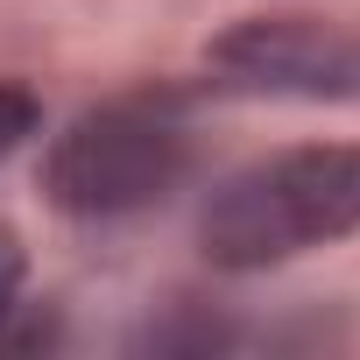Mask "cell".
Segmentation results:
<instances>
[{
  "label": "cell",
  "mask_w": 360,
  "mask_h": 360,
  "mask_svg": "<svg viewBox=\"0 0 360 360\" xmlns=\"http://www.w3.org/2000/svg\"><path fill=\"white\" fill-rule=\"evenodd\" d=\"M36 120H43V106H36V92H22V85H0V162H8L29 134H36Z\"/></svg>",
  "instance_id": "obj_4"
},
{
  "label": "cell",
  "mask_w": 360,
  "mask_h": 360,
  "mask_svg": "<svg viewBox=\"0 0 360 360\" xmlns=\"http://www.w3.org/2000/svg\"><path fill=\"white\" fill-rule=\"evenodd\" d=\"M205 71L219 92L346 106L360 99V29L325 15H248L226 36H212Z\"/></svg>",
  "instance_id": "obj_3"
},
{
  "label": "cell",
  "mask_w": 360,
  "mask_h": 360,
  "mask_svg": "<svg viewBox=\"0 0 360 360\" xmlns=\"http://www.w3.org/2000/svg\"><path fill=\"white\" fill-rule=\"evenodd\" d=\"M184 169H191V127L176 120L169 99L141 92V99H106L57 134L43 162V191L57 212L85 226H113L162 205L184 184Z\"/></svg>",
  "instance_id": "obj_2"
},
{
  "label": "cell",
  "mask_w": 360,
  "mask_h": 360,
  "mask_svg": "<svg viewBox=\"0 0 360 360\" xmlns=\"http://www.w3.org/2000/svg\"><path fill=\"white\" fill-rule=\"evenodd\" d=\"M360 233V141H304L233 169L198 212V248L226 276H255Z\"/></svg>",
  "instance_id": "obj_1"
},
{
  "label": "cell",
  "mask_w": 360,
  "mask_h": 360,
  "mask_svg": "<svg viewBox=\"0 0 360 360\" xmlns=\"http://www.w3.org/2000/svg\"><path fill=\"white\" fill-rule=\"evenodd\" d=\"M22 269H29V255H22V233H15V226H0V318L15 311V290H22Z\"/></svg>",
  "instance_id": "obj_5"
}]
</instances>
